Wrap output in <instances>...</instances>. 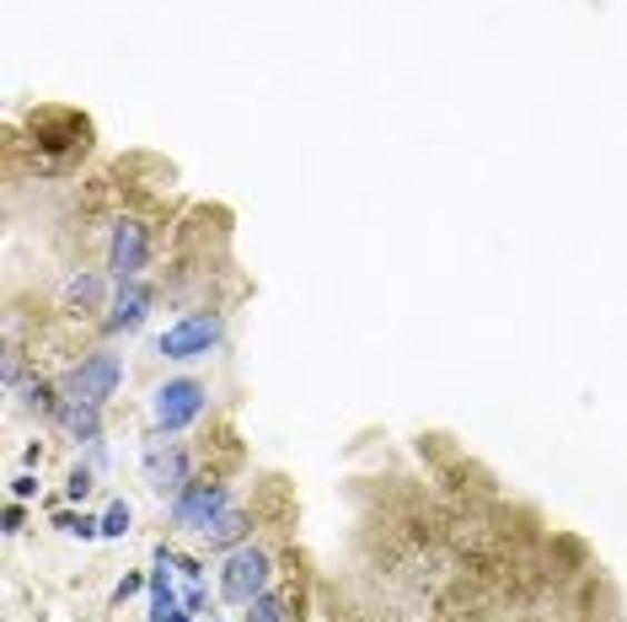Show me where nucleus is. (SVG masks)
Here are the masks:
<instances>
[{"label":"nucleus","instance_id":"obj_3","mask_svg":"<svg viewBox=\"0 0 627 622\" xmlns=\"http://www.w3.org/2000/svg\"><path fill=\"white\" fill-rule=\"evenodd\" d=\"M226 510H231V489L215 483V478H188L178 494H172V521L188 531H199V536H205Z\"/></svg>","mask_w":627,"mask_h":622},{"label":"nucleus","instance_id":"obj_14","mask_svg":"<svg viewBox=\"0 0 627 622\" xmlns=\"http://www.w3.org/2000/svg\"><path fill=\"white\" fill-rule=\"evenodd\" d=\"M129 521H135V510H129V504H108V515H102V536H123V531H129Z\"/></svg>","mask_w":627,"mask_h":622},{"label":"nucleus","instance_id":"obj_15","mask_svg":"<svg viewBox=\"0 0 627 622\" xmlns=\"http://www.w3.org/2000/svg\"><path fill=\"white\" fill-rule=\"evenodd\" d=\"M60 531H70V536L91 542V536H102V521H91V515H60Z\"/></svg>","mask_w":627,"mask_h":622},{"label":"nucleus","instance_id":"obj_1","mask_svg":"<svg viewBox=\"0 0 627 622\" xmlns=\"http://www.w3.org/2000/svg\"><path fill=\"white\" fill-rule=\"evenodd\" d=\"M209 408V392L205 381H193V375H178V381H161L156 392H150V419H156V430H167V435H178L188 424H199Z\"/></svg>","mask_w":627,"mask_h":622},{"label":"nucleus","instance_id":"obj_11","mask_svg":"<svg viewBox=\"0 0 627 622\" xmlns=\"http://www.w3.org/2000/svg\"><path fill=\"white\" fill-rule=\"evenodd\" d=\"M205 542L215 548V553H237V548H247V542H252V521H247L237 504H231V510H226V515H220V521L205 531Z\"/></svg>","mask_w":627,"mask_h":622},{"label":"nucleus","instance_id":"obj_4","mask_svg":"<svg viewBox=\"0 0 627 622\" xmlns=\"http://www.w3.org/2000/svg\"><path fill=\"white\" fill-rule=\"evenodd\" d=\"M220 339H226L220 311H188L182 322H172L161 333V354L167 360H205L209 349H220Z\"/></svg>","mask_w":627,"mask_h":622},{"label":"nucleus","instance_id":"obj_5","mask_svg":"<svg viewBox=\"0 0 627 622\" xmlns=\"http://www.w3.org/2000/svg\"><path fill=\"white\" fill-rule=\"evenodd\" d=\"M119 381H123V360L119 354H108V349H97V354H87L76 371L64 375V398L102 408L113 392H119Z\"/></svg>","mask_w":627,"mask_h":622},{"label":"nucleus","instance_id":"obj_8","mask_svg":"<svg viewBox=\"0 0 627 622\" xmlns=\"http://www.w3.org/2000/svg\"><path fill=\"white\" fill-rule=\"evenodd\" d=\"M140 466H146V483L156 494H178L182 483H188V451L172 445V440H150Z\"/></svg>","mask_w":627,"mask_h":622},{"label":"nucleus","instance_id":"obj_12","mask_svg":"<svg viewBox=\"0 0 627 622\" xmlns=\"http://www.w3.org/2000/svg\"><path fill=\"white\" fill-rule=\"evenodd\" d=\"M102 295H108V284L97 280V274H76V280L64 284V301L70 307H102Z\"/></svg>","mask_w":627,"mask_h":622},{"label":"nucleus","instance_id":"obj_7","mask_svg":"<svg viewBox=\"0 0 627 622\" xmlns=\"http://www.w3.org/2000/svg\"><path fill=\"white\" fill-rule=\"evenodd\" d=\"M150 307H156V290H150L146 280H123L119 290H113V301H108L102 328H108V333H135L150 317Z\"/></svg>","mask_w":627,"mask_h":622},{"label":"nucleus","instance_id":"obj_16","mask_svg":"<svg viewBox=\"0 0 627 622\" xmlns=\"http://www.w3.org/2000/svg\"><path fill=\"white\" fill-rule=\"evenodd\" d=\"M64 494H70V499H87V494H91V472H87V466H76V472H70Z\"/></svg>","mask_w":627,"mask_h":622},{"label":"nucleus","instance_id":"obj_18","mask_svg":"<svg viewBox=\"0 0 627 622\" xmlns=\"http://www.w3.org/2000/svg\"><path fill=\"white\" fill-rule=\"evenodd\" d=\"M140 585H150V574H123L119 585H113V601H123V595H135Z\"/></svg>","mask_w":627,"mask_h":622},{"label":"nucleus","instance_id":"obj_13","mask_svg":"<svg viewBox=\"0 0 627 622\" xmlns=\"http://www.w3.org/2000/svg\"><path fill=\"white\" fill-rule=\"evenodd\" d=\"M247 622H290V606H285V595L263 591L252 606H247Z\"/></svg>","mask_w":627,"mask_h":622},{"label":"nucleus","instance_id":"obj_17","mask_svg":"<svg viewBox=\"0 0 627 622\" xmlns=\"http://www.w3.org/2000/svg\"><path fill=\"white\" fill-rule=\"evenodd\" d=\"M32 494H38V478H32V472H17V478H11V499L22 504V499H32Z\"/></svg>","mask_w":627,"mask_h":622},{"label":"nucleus","instance_id":"obj_19","mask_svg":"<svg viewBox=\"0 0 627 622\" xmlns=\"http://www.w3.org/2000/svg\"><path fill=\"white\" fill-rule=\"evenodd\" d=\"M172 622H193V612H178V618H172Z\"/></svg>","mask_w":627,"mask_h":622},{"label":"nucleus","instance_id":"obj_2","mask_svg":"<svg viewBox=\"0 0 627 622\" xmlns=\"http://www.w3.org/2000/svg\"><path fill=\"white\" fill-rule=\"evenodd\" d=\"M273 580V559L263 553V548H237V553H226V563H220V595L231 601V606H252L258 595L269 591Z\"/></svg>","mask_w":627,"mask_h":622},{"label":"nucleus","instance_id":"obj_9","mask_svg":"<svg viewBox=\"0 0 627 622\" xmlns=\"http://www.w3.org/2000/svg\"><path fill=\"white\" fill-rule=\"evenodd\" d=\"M172 569H178V553L172 548H156V563H150V622H172L178 612V591H172Z\"/></svg>","mask_w":627,"mask_h":622},{"label":"nucleus","instance_id":"obj_6","mask_svg":"<svg viewBox=\"0 0 627 622\" xmlns=\"http://www.w3.org/2000/svg\"><path fill=\"white\" fill-rule=\"evenodd\" d=\"M150 263V225L146 220H119L108 237V274L113 280H140Z\"/></svg>","mask_w":627,"mask_h":622},{"label":"nucleus","instance_id":"obj_10","mask_svg":"<svg viewBox=\"0 0 627 622\" xmlns=\"http://www.w3.org/2000/svg\"><path fill=\"white\" fill-rule=\"evenodd\" d=\"M54 419H60L64 430H70V440H81V445H97V440H102V408H91V403H76V398H64Z\"/></svg>","mask_w":627,"mask_h":622}]
</instances>
